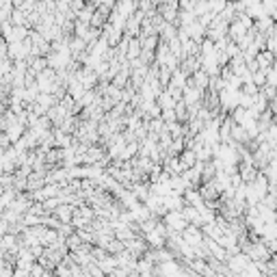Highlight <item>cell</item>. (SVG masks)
<instances>
[{
  "label": "cell",
  "instance_id": "8992f818",
  "mask_svg": "<svg viewBox=\"0 0 277 277\" xmlns=\"http://www.w3.org/2000/svg\"><path fill=\"white\" fill-rule=\"evenodd\" d=\"M256 65H258L260 72H264V74H266V72L275 65V54L268 52V50H262V52L256 56Z\"/></svg>",
  "mask_w": 277,
  "mask_h": 277
},
{
  "label": "cell",
  "instance_id": "7402d4cb",
  "mask_svg": "<svg viewBox=\"0 0 277 277\" xmlns=\"http://www.w3.org/2000/svg\"><path fill=\"white\" fill-rule=\"evenodd\" d=\"M251 83L253 85H256L258 87V89H262V87H264L266 85V74H264V72H253V74H251Z\"/></svg>",
  "mask_w": 277,
  "mask_h": 277
},
{
  "label": "cell",
  "instance_id": "484cf974",
  "mask_svg": "<svg viewBox=\"0 0 277 277\" xmlns=\"http://www.w3.org/2000/svg\"><path fill=\"white\" fill-rule=\"evenodd\" d=\"M13 70V63L9 59H0V78H5Z\"/></svg>",
  "mask_w": 277,
  "mask_h": 277
},
{
  "label": "cell",
  "instance_id": "ffe728a7",
  "mask_svg": "<svg viewBox=\"0 0 277 277\" xmlns=\"http://www.w3.org/2000/svg\"><path fill=\"white\" fill-rule=\"evenodd\" d=\"M9 22H11L13 26H26V16H24V13H22L20 9H13Z\"/></svg>",
  "mask_w": 277,
  "mask_h": 277
},
{
  "label": "cell",
  "instance_id": "7a4b0ae2",
  "mask_svg": "<svg viewBox=\"0 0 277 277\" xmlns=\"http://www.w3.org/2000/svg\"><path fill=\"white\" fill-rule=\"evenodd\" d=\"M228 271L232 273V275H243V273H247V268H249L253 262L245 256V253H236V256H232V258H228Z\"/></svg>",
  "mask_w": 277,
  "mask_h": 277
},
{
  "label": "cell",
  "instance_id": "52a82bcc",
  "mask_svg": "<svg viewBox=\"0 0 277 277\" xmlns=\"http://www.w3.org/2000/svg\"><path fill=\"white\" fill-rule=\"evenodd\" d=\"M258 169L253 165H238V176L243 180V184H253V180L258 178Z\"/></svg>",
  "mask_w": 277,
  "mask_h": 277
},
{
  "label": "cell",
  "instance_id": "4316f807",
  "mask_svg": "<svg viewBox=\"0 0 277 277\" xmlns=\"http://www.w3.org/2000/svg\"><path fill=\"white\" fill-rule=\"evenodd\" d=\"M85 7H87V3H83V0H70V11L76 13V16L85 9Z\"/></svg>",
  "mask_w": 277,
  "mask_h": 277
},
{
  "label": "cell",
  "instance_id": "9c48e42d",
  "mask_svg": "<svg viewBox=\"0 0 277 277\" xmlns=\"http://www.w3.org/2000/svg\"><path fill=\"white\" fill-rule=\"evenodd\" d=\"M180 160V167H182V171H188V169H193L195 165H197V158H195V152L193 150H184L182 154L178 156Z\"/></svg>",
  "mask_w": 277,
  "mask_h": 277
},
{
  "label": "cell",
  "instance_id": "d4e9b609",
  "mask_svg": "<svg viewBox=\"0 0 277 277\" xmlns=\"http://www.w3.org/2000/svg\"><path fill=\"white\" fill-rule=\"evenodd\" d=\"M13 143L9 141V136H7V132H0V154H5L7 150H11Z\"/></svg>",
  "mask_w": 277,
  "mask_h": 277
},
{
  "label": "cell",
  "instance_id": "4fadbf2b",
  "mask_svg": "<svg viewBox=\"0 0 277 277\" xmlns=\"http://www.w3.org/2000/svg\"><path fill=\"white\" fill-rule=\"evenodd\" d=\"M191 80H193V85L195 87H197V89L199 91H208V74H206V72H203V70H199V72H195V74L191 76Z\"/></svg>",
  "mask_w": 277,
  "mask_h": 277
},
{
  "label": "cell",
  "instance_id": "4dcf8cb0",
  "mask_svg": "<svg viewBox=\"0 0 277 277\" xmlns=\"http://www.w3.org/2000/svg\"><path fill=\"white\" fill-rule=\"evenodd\" d=\"M5 234H9V223L0 217V236H5Z\"/></svg>",
  "mask_w": 277,
  "mask_h": 277
},
{
  "label": "cell",
  "instance_id": "f546056e",
  "mask_svg": "<svg viewBox=\"0 0 277 277\" xmlns=\"http://www.w3.org/2000/svg\"><path fill=\"white\" fill-rule=\"evenodd\" d=\"M169 91V96L173 98V102H182V91L180 89H167Z\"/></svg>",
  "mask_w": 277,
  "mask_h": 277
},
{
  "label": "cell",
  "instance_id": "e0dca14e",
  "mask_svg": "<svg viewBox=\"0 0 277 277\" xmlns=\"http://www.w3.org/2000/svg\"><path fill=\"white\" fill-rule=\"evenodd\" d=\"M121 251H126V245H123L121 240H117V238H113L111 243H108V247H106V253H108V256H119Z\"/></svg>",
  "mask_w": 277,
  "mask_h": 277
},
{
  "label": "cell",
  "instance_id": "5bb4252c",
  "mask_svg": "<svg viewBox=\"0 0 277 277\" xmlns=\"http://www.w3.org/2000/svg\"><path fill=\"white\" fill-rule=\"evenodd\" d=\"M136 154H138V143L136 141H132V143H126V148L121 150V154H119V158L126 163V160H132V158H136Z\"/></svg>",
  "mask_w": 277,
  "mask_h": 277
},
{
  "label": "cell",
  "instance_id": "9a60e30c",
  "mask_svg": "<svg viewBox=\"0 0 277 277\" xmlns=\"http://www.w3.org/2000/svg\"><path fill=\"white\" fill-rule=\"evenodd\" d=\"M98 268H100V271L108 277V275H111V273L115 271V268H117V260H115V256H108L106 260L98 262Z\"/></svg>",
  "mask_w": 277,
  "mask_h": 277
},
{
  "label": "cell",
  "instance_id": "6da1fadb",
  "mask_svg": "<svg viewBox=\"0 0 277 277\" xmlns=\"http://www.w3.org/2000/svg\"><path fill=\"white\" fill-rule=\"evenodd\" d=\"M163 223L167 225L169 234H182V232H184V230L188 228V223L184 221L182 213H167L165 219H163Z\"/></svg>",
  "mask_w": 277,
  "mask_h": 277
},
{
  "label": "cell",
  "instance_id": "2e32d148",
  "mask_svg": "<svg viewBox=\"0 0 277 277\" xmlns=\"http://www.w3.org/2000/svg\"><path fill=\"white\" fill-rule=\"evenodd\" d=\"M173 113H176V117H178V123H186L188 121V108H186L184 102H176Z\"/></svg>",
  "mask_w": 277,
  "mask_h": 277
},
{
  "label": "cell",
  "instance_id": "277c9868",
  "mask_svg": "<svg viewBox=\"0 0 277 277\" xmlns=\"http://www.w3.org/2000/svg\"><path fill=\"white\" fill-rule=\"evenodd\" d=\"M106 156V150L100 148V145H91L89 150H87V154L83 156V165L85 167H96L100 165V160Z\"/></svg>",
  "mask_w": 277,
  "mask_h": 277
},
{
  "label": "cell",
  "instance_id": "1f68e13d",
  "mask_svg": "<svg viewBox=\"0 0 277 277\" xmlns=\"http://www.w3.org/2000/svg\"><path fill=\"white\" fill-rule=\"evenodd\" d=\"M5 193V188H3V184H0V195H3Z\"/></svg>",
  "mask_w": 277,
  "mask_h": 277
},
{
  "label": "cell",
  "instance_id": "d6986e66",
  "mask_svg": "<svg viewBox=\"0 0 277 277\" xmlns=\"http://www.w3.org/2000/svg\"><path fill=\"white\" fill-rule=\"evenodd\" d=\"M240 93H243V96H247V98H256L258 93H260V89L253 83H245L243 87H240Z\"/></svg>",
  "mask_w": 277,
  "mask_h": 277
},
{
  "label": "cell",
  "instance_id": "7c38bea8",
  "mask_svg": "<svg viewBox=\"0 0 277 277\" xmlns=\"http://www.w3.org/2000/svg\"><path fill=\"white\" fill-rule=\"evenodd\" d=\"M138 56H141V39L134 37V39H130V43H128V54H126V61H136Z\"/></svg>",
  "mask_w": 277,
  "mask_h": 277
},
{
  "label": "cell",
  "instance_id": "5b68a950",
  "mask_svg": "<svg viewBox=\"0 0 277 277\" xmlns=\"http://www.w3.org/2000/svg\"><path fill=\"white\" fill-rule=\"evenodd\" d=\"M74 213H76L74 206H70V203H61V206L52 213V217H54L61 225H70V223H72V217H74Z\"/></svg>",
  "mask_w": 277,
  "mask_h": 277
},
{
  "label": "cell",
  "instance_id": "3957f363",
  "mask_svg": "<svg viewBox=\"0 0 277 277\" xmlns=\"http://www.w3.org/2000/svg\"><path fill=\"white\" fill-rule=\"evenodd\" d=\"M182 240L188 245V247H199L203 245V234H201V228H195V225H188V228L182 232Z\"/></svg>",
  "mask_w": 277,
  "mask_h": 277
},
{
  "label": "cell",
  "instance_id": "cb8c5ba5",
  "mask_svg": "<svg viewBox=\"0 0 277 277\" xmlns=\"http://www.w3.org/2000/svg\"><path fill=\"white\" fill-rule=\"evenodd\" d=\"M28 215H33V217H46V210H43V203L33 201V203H31V208H28Z\"/></svg>",
  "mask_w": 277,
  "mask_h": 277
},
{
  "label": "cell",
  "instance_id": "8fae6325",
  "mask_svg": "<svg viewBox=\"0 0 277 277\" xmlns=\"http://www.w3.org/2000/svg\"><path fill=\"white\" fill-rule=\"evenodd\" d=\"M186 80H188V76L186 74H182V72L178 70V72H173V76H171V80H169V87L167 89H184L186 87Z\"/></svg>",
  "mask_w": 277,
  "mask_h": 277
},
{
  "label": "cell",
  "instance_id": "ba28073f",
  "mask_svg": "<svg viewBox=\"0 0 277 277\" xmlns=\"http://www.w3.org/2000/svg\"><path fill=\"white\" fill-rule=\"evenodd\" d=\"M245 35H247V28L240 24V22L234 20V22H232V24L228 26V39H230L232 43H238L240 39L245 37Z\"/></svg>",
  "mask_w": 277,
  "mask_h": 277
},
{
  "label": "cell",
  "instance_id": "603a6c76",
  "mask_svg": "<svg viewBox=\"0 0 277 277\" xmlns=\"http://www.w3.org/2000/svg\"><path fill=\"white\" fill-rule=\"evenodd\" d=\"M206 13H210V3H206V0L195 3V16L201 18V16H206Z\"/></svg>",
  "mask_w": 277,
  "mask_h": 277
},
{
  "label": "cell",
  "instance_id": "44dd1931",
  "mask_svg": "<svg viewBox=\"0 0 277 277\" xmlns=\"http://www.w3.org/2000/svg\"><path fill=\"white\" fill-rule=\"evenodd\" d=\"M59 206H61V199H59V197H52V199H46V201H43V210H46V215H52Z\"/></svg>",
  "mask_w": 277,
  "mask_h": 277
},
{
  "label": "cell",
  "instance_id": "ac0fdd59",
  "mask_svg": "<svg viewBox=\"0 0 277 277\" xmlns=\"http://www.w3.org/2000/svg\"><path fill=\"white\" fill-rule=\"evenodd\" d=\"M158 35H154V37H145L141 39V50H148V52H156V48H158Z\"/></svg>",
  "mask_w": 277,
  "mask_h": 277
},
{
  "label": "cell",
  "instance_id": "f1b7e54d",
  "mask_svg": "<svg viewBox=\"0 0 277 277\" xmlns=\"http://www.w3.org/2000/svg\"><path fill=\"white\" fill-rule=\"evenodd\" d=\"M7 48H9V43L5 41V37H0V59H7Z\"/></svg>",
  "mask_w": 277,
  "mask_h": 277
},
{
  "label": "cell",
  "instance_id": "83f0119b",
  "mask_svg": "<svg viewBox=\"0 0 277 277\" xmlns=\"http://www.w3.org/2000/svg\"><path fill=\"white\" fill-rule=\"evenodd\" d=\"M260 93H262V96L266 98V102L275 100V96H277V91L273 89V87H268V85H264V87H262V89H260Z\"/></svg>",
  "mask_w": 277,
  "mask_h": 277
},
{
  "label": "cell",
  "instance_id": "30bf717a",
  "mask_svg": "<svg viewBox=\"0 0 277 277\" xmlns=\"http://www.w3.org/2000/svg\"><path fill=\"white\" fill-rule=\"evenodd\" d=\"M156 106L160 108V111H173L176 102H173V98L169 96V91L163 89V91L158 93V98H156Z\"/></svg>",
  "mask_w": 277,
  "mask_h": 277
}]
</instances>
